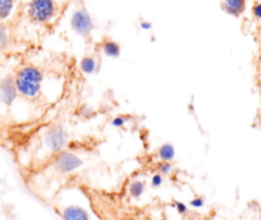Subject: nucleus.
<instances>
[{
    "label": "nucleus",
    "mask_w": 261,
    "mask_h": 220,
    "mask_svg": "<svg viewBox=\"0 0 261 220\" xmlns=\"http://www.w3.org/2000/svg\"><path fill=\"white\" fill-rule=\"evenodd\" d=\"M259 116H260V120H261V103H260V108H259Z\"/></svg>",
    "instance_id": "nucleus-22"
},
{
    "label": "nucleus",
    "mask_w": 261,
    "mask_h": 220,
    "mask_svg": "<svg viewBox=\"0 0 261 220\" xmlns=\"http://www.w3.org/2000/svg\"><path fill=\"white\" fill-rule=\"evenodd\" d=\"M155 170H157V172H160L161 175L166 176L171 173V171H172V166H171V162H163V160H160V163H157Z\"/></svg>",
    "instance_id": "nucleus-15"
},
{
    "label": "nucleus",
    "mask_w": 261,
    "mask_h": 220,
    "mask_svg": "<svg viewBox=\"0 0 261 220\" xmlns=\"http://www.w3.org/2000/svg\"><path fill=\"white\" fill-rule=\"evenodd\" d=\"M82 164L83 162L81 158L68 150H61V152L56 153L55 158H54V167L61 175H69L81 168Z\"/></svg>",
    "instance_id": "nucleus-5"
},
{
    "label": "nucleus",
    "mask_w": 261,
    "mask_h": 220,
    "mask_svg": "<svg viewBox=\"0 0 261 220\" xmlns=\"http://www.w3.org/2000/svg\"><path fill=\"white\" fill-rule=\"evenodd\" d=\"M251 13H252V17L255 18V20L261 24V0L255 2V4L252 5Z\"/></svg>",
    "instance_id": "nucleus-16"
},
{
    "label": "nucleus",
    "mask_w": 261,
    "mask_h": 220,
    "mask_svg": "<svg viewBox=\"0 0 261 220\" xmlns=\"http://www.w3.org/2000/svg\"><path fill=\"white\" fill-rule=\"evenodd\" d=\"M126 122H127V116L120 115V116H116L114 120H112V126H114L115 129H122Z\"/></svg>",
    "instance_id": "nucleus-18"
},
{
    "label": "nucleus",
    "mask_w": 261,
    "mask_h": 220,
    "mask_svg": "<svg viewBox=\"0 0 261 220\" xmlns=\"http://www.w3.org/2000/svg\"><path fill=\"white\" fill-rule=\"evenodd\" d=\"M140 28H142L143 31H149L150 28H152V23H150L149 20H142V22H140Z\"/></svg>",
    "instance_id": "nucleus-21"
},
{
    "label": "nucleus",
    "mask_w": 261,
    "mask_h": 220,
    "mask_svg": "<svg viewBox=\"0 0 261 220\" xmlns=\"http://www.w3.org/2000/svg\"><path fill=\"white\" fill-rule=\"evenodd\" d=\"M19 97L15 87L14 75H5L0 79V103L5 107H12Z\"/></svg>",
    "instance_id": "nucleus-6"
},
{
    "label": "nucleus",
    "mask_w": 261,
    "mask_h": 220,
    "mask_svg": "<svg viewBox=\"0 0 261 220\" xmlns=\"http://www.w3.org/2000/svg\"><path fill=\"white\" fill-rule=\"evenodd\" d=\"M175 208L178 214H182L184 215V214L188 213V206H186L184 203H181V201H175Z\"/></svg>",
    "instance_id": "nucleus-19"
},
{
    "label": "nucleus",
    "mask_w": 261,
    "mask_h": 220,
    "mask_svg": "<svg viewBox=\"0 0 261 220\" xmlns=\"http://www.w3.org/2000/svg\"><path fill=\"white\" fill-rule=\"evenodd\" d=\"M101 50L107 58L111 59H117L120 56V53H121V47H120V45L116 41L111 40V38L103 40V42L101 43Z\"/></svg>",
    "instance_id": "nucleus-9"
},
{
    "label": "nucleus",
    "mask_w": 261,
    "mask_h": 220,
    "mask_svg": "<svg viewBox=\"0 0 261 220\" xmlns=\"http://www.w3.org/2000/svg\"><path fill=\"white\" fill-rule=\"evenodd\" d=\"M145 191V183L140 180L132 181L129 185V195L134 199L142 198V195Z\"/></svg>",
    "instance_id": "nucleus-13"
},
{
    "label": "nucleus",
    "mask_w": 261,
    "mask_h": 220,
    "mask_svg": "<svg viewBox=\"0 0 261 220\" xmlns=\"http://www.w3.org/2000/svg\"><path fill=\"white\" fill-rule=\"evenodd\" d=\"M204 199L203 198H194L193 200L190 201V205L195 209H200L204 206Z\"/></svg>",
    "instance_id": "nucleus-20"
},
{
    "label": "nucleus",
    "mask_w": 261,
    "mask_h": 220,
    "mask_svg": "<svg viewBox=\"0 0 261 220\" xmlns=\"http://www.w3.org/2000/svg\"><path fill=\"white\" fill-rule=\"evenodd\" d=\"M150 185L153 188H160L163 185V175H161L160 172H155L150 178Z\"/></svg>",
    "instance_id": "nucleus-17"
},
{
    "label": "nucleus",
    "mask_w": 261,
    "mask_h": 220,
    "mask_svg": "<svg viewBox=\"0 0 261 220\" xmlns=\"http://www.w3.org/2000/svg\"><path fill=\"white\" fill-rule=\"evenodd\" d=\"M70 28L75 35L83 38H88L94 28L93 18L86 8H78L70 15Z\"/></svg>",
    "instance_id": "nucleus-4"
},
{
    "label": "nucleus",
    "mask_w": 261,
    "mask_h": 220,
    "mask_svg": "<svg viewBox=\"0 0 261 220\" xmlns=\"http://www.w3.org/2000/svg\"><path fill=\"white\" fill-rule=\"evenodd\" d=\"M63 220H91L88 211L81 205H68L60 211Z\"/></svg>",
    "instance_id": "nucleus-7"
},
{
    "label": "nucleus",
    "mask_w": 261,
    "mask_h": 220,
    "mask_svg": "<svg viewBox=\"0 0 261 220\" xmlns=\"http://www.w3.org/2000/svg\"><path fill=\"white\" fill-rule=\"evenodd\" d=\"M221 7L224 13L231 17L239 18L246 10V0H221Z\"/></svg>",
    "instance_id": "nucleus-8"
},
{
    "label": "nucleus",
    "mask_w": 261,
    "mask_h": 220,
    "mask_svg": "<svg viewBox=\"0 0 261 220\" xmlns=\"http://www.w3.org/2000/svg\"><path fill=\"white\" fill-rule=\"evenodd\" d=\"M69 142V132L66 127L61 124L53 125L50 129L46 131L45 136H43V143H45L46 148L50 150L51 153L56 154V153L64 150Z\"/></svg>",
    "instance_id": "nucleus-3"
},
{
    "label": "nucleus",
    "mask_w": 261,
    "mask_h": 220,
    "mask_svg": "<svg viewBox=\"0 0 261 220\" xmlns=\"http://www.w3.org/2000/svg\"><path fill=\"white\" fill-rule=\"evenodd\" d=\"M55 0H30L27 4V17L36 24H46L56 14Z\"/></svg>",
    "instance_id": "nucleus-2"
},
{
    "label": "nucleus",
    "mask_w": 261,
    "mask_h": 220,
    "mask_svg": "<svg viewBox=\"0 0 261 220\" xmlns=\"http://www.w3.org/2000/svg\"><path fill=\"white\" fill-rule=\"evenodd\" d=\"M79 68H81L82 73L91 75V74L97 73V70H98V60H97L96 56L87 55L81 60Z\"/></svg>",
    "instance_id": "nucleus-11"
},
{
    "label": "nucleus",
    "mask_w": 261,
    "mask_h": 220,
    "mask_svg": "<svg viewBox=\"0 0 261 220\" xmlns=\"http://www.w3.org/2000/svg\"><path fill=\"white\" fill-rule=\"evenodd\" d=\"M17 8V0H0V22L5 23L12 18Z\"/></svg>",
    "instance_id": "nucleus-10"
},
{
    "label": "nucleus",
    "mask_w": 261,
    "mask_h": 220,
    "mask_svg": "<svg viewBox=\"0 0 261 220\" xmlns=\"http://www.w3.org/2000/svg\"><path fill=\"white\" fill-rule=\"evenodd\" d=\"M9 28H8V25L5 23L0 22V51H3L7 47L8 43H9Z\"/></svg>",
    "instance_id": "nucleus-14"
},
{
    "label": "nucleus",
    "mask_w": 261,
    "mask_h": 220,
    "mask_svg": "<svg viewBox=\"0 0 261 220\" xmlns=\"http://www.w3.org/2000/svg\"><path fill=\"white\" fill-rule=\"evenodd\" d=\"M157 154L160 160H163V162H172L176 155L175 147L172 144H170V143H165V144H162L158 148Z\"/></svg>",
    "instance_id": "nucleus-12"
},
{
    "label": "nucleus",
    "mask_w": 261,
    "mask_h": 220,
    "mask_svg": "<svg viewBox=\"0 0 261 220\" xmlns=\"http://www.w3.org/2000/svg\"><path fill=\"white\" fill-rule=\"evenodd\" d=\"M14 80L19 97L28 101H35L41 96L45 74L37 66L24 65L14 74Z\"/></svg>",
    "instance_id": "nucleus-1"
}]
</instances>
